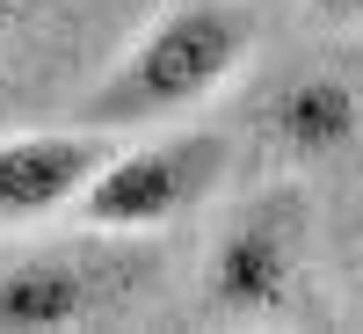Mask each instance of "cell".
<instances>
[{
    "label": "cell",
    "mask_w": 363,
    "mask_h": 334,
    "mask_svg": "<svg viewBox=\"0 0 363 334\" xmlns=\"http://www.w3.org/2000/svg\"><path fill=\"white\" fill-rule=\"evenodd\" d=\"M8 15H15V8H8V0H0V29H8Z\"/></svg>",
    "instance_id": "ba28073f"
},
{
    "label": "cell",
    "mask_w": 363,
    "mask_h": 334,
    "mask_svg": "<svg viewBox=\"0 0 363 334\" xmlns=\"http://www.w3.org/2000/svg\"><path fill=\"white\" fill-rule=\"evenodd\" d=\"M363 124V102L342 73H298L284 80V95L269 102V138L284 145L291 160H327L342 153Z\"/></svg>",
    "instance_id": "8992f818"
},
{
    "label": "cell",
    "mask_w": 363,
    "mask_h": 334,
    "mask_svg": "<svg viewBox=\"0 0 363 334\" xmlns=\"http://www.w3.org/2000/svg\"><path fill=\"white\" fill-rule=\"evenodd\" d=\"M306 255H313L306 196L269 189V196H255V204L218 233L211 269H203V306L218 313V320H277V313L298 306Z\"/></svg>",
    "instance_id": "3957f363"
},
{
    "label": "cell",
    "mask_w": 363,
    "mask_h": 334,
    "mask_svg": "<svg viewBox=\"0 0 363 334\" xmlns=\"http://www.w3.org/2000/svg\"><path fill=\"white\" fill-rule=\"evenodd\" d=\"M320 22H363V0H306Z\"/></svg>",
    "instance_id": "52a82bcc"
},
{
    "label": "cell",
    "mask_w": 363,
    "mask_h": 334,
    "mask_svg": "<svg viewBox=\"0 0 363 334\" xmlns=\"http://www.w3.org/2000/svg\"><path fill=\"white\" fill-rule=\"evenodd\" d=\"M247 44H255V29L233 0H174L102 66V80L80 102V124H95V131L174 124V116L203 109L247 66Z\"/></svg>",
    "instance_id": "6da1fadb"
},
{
    "label": "cell",
    "mask_w": 363,
    "mask_h": 334,
    "mask_svg": "<svg viewBox=\"0 0 363 334\" xmlns=\"http://www.w3.org/2000/svg\"><path fill=\"white\" fill-rule=\"evenodd\" d=\"M116 306V291L102 269H87V255L44 247V255H15L0 262V327H80Z\"/></svg>",
    "instance_id": "5b68a950"
},
{
    "label": "cell",
    "mask_w": 363,
    "mask_h": 334,
    "mask_svg": "<svg viewBox=\"0 0 363 334\" xmlns=\"http://www.w3.org/2000/svg\"><path fill=\"white\" fill-rule=\"evenodd\" d=\"M233 174V145L218 131H160L145 124V138L109 145L102 167L80 189V226L102 240H138V233H167L189 211L218 204Z\"/></svg>",
    "instance_id": "7a4b0ae2"
},
{
    "label": "cell",
    "mask_w": 363,
    "mask_h": 334,
    "mask_svg": "<svg viewBox=\"0 0 363 334\" xmlns=\"http://www.w3.org/2000/svg\"><path fill=\"white\" fill-rule=\"evenodd\" d=\"M109 131L95 124H58V131H8L0 138V233L44 226L73 211L87 174L102 167Z\"/></svg>",
    "instance_id": "277c9868"
}]
</instances>
